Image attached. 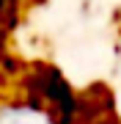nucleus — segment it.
<instances>
[{"mask_svg": "<svg viewBox=\"0 0 121 124\" xmlns=\"http://www.w3.org/2000/svg\"><path fill=\"white\" fill-rule=\"evenodd\" d=\"M0 124H55V119L39 105H14L0 108Z\"/></svg>", "mask_w": 121, "mask_h": 124, "instance_id": "obj_1", "label": "nucleus"}]
</instances>
